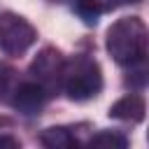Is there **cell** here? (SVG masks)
<instances>
[{
	"mask_svg": "<svg viewBox=\"0 0 149 149\" xmlns=\"http://www.w3.org/2000/svg\"><path fill=\"white\" fill-rule=\"evenodd\" d=\"M107 54L119 65H140L147 56V26L137 16L116 19L105 37Z\"/></svg>",
	"mask_w": 149,
	"mask_h": 149,
	"instance_id": "6da1fadb",
	"label": "cell"
},
{
	"mask_svg": "<svg viewBox=\"0 0 149 149\" xmlns=\"http://www.w3.org/2000/svg\"><path fill=\"white\" fill-rule=\"evenodd\" d=\"M61 88L68 93L72 100H88L95 98L102 88V72L100 65L91 56H74L65 61L63 65V77H61Z\"/></svg>",
	"mask_w": 149,
	"mask_h": 149,
	"instance_id": "7a4b0ae2",
	"label": "cell"
},
{
	"mask_svg": "<svg viewBox=\"0 0 149 149\" xmlns=\"http://www.w3.org/2000/svg\"><path fill=\"white\" fill-rule=\"evenodd\" d=\"M37 40V30L19 14H0V51L9 56L26 54Z\"/></svg>",
	"mask_w": 149,
	"mask_h": 149,
	"instance_id": "3957f363",
	"label": "cell"
},
{
	"mask_svg": "<svg viewBox=\"0 0 149 149\" xmlns=\"http://www.w3.org/2000/svg\"><path fill=\"white\" fill-rule=\"evenodd\" d=\"M63 65H65V58H63L61 51L54 49V47H44L42 51H37L35 61L30 63V74H33V79L47 91V95H54V93L61 88Z\"/></svg>",
	"mask_w": 149,
	"mask_h": 149,
	"instance_id": "277c9868",
	"label": "cell"
},
{
	"mask_svg": "<svg viewBox=\"0 0 149 149\" xmlns=\"http://www.w3.org/2000/svg\"><path fill=\"white\" fill-rule=\"evenodd\" d=\"M44 100H47V91L37 81H23V84L16 86L12 105L23 116H37L42 112V107H44Z\"/></svg>",
	"mask_w": 149,
	"mask_h": 149,
	"instance_id": "5b68a950",
	"label": "cell"
},
{
	"mask_svg": "<svg viewBox=\"0 0 149 149\" xmlns=\"http://www.w3.org/2000/svg\"><path fill=\"white\" fill-rule=\"evenodd\" d=\"M147 114V105L142 100V95L137 93H128L123 98H119L112 107H109V116L119 119V121H128V123H140Z\"/></svg>",
	"mask_w": 149,
	"mask_h": 149,
	"instance_id": "8992f818",
	"label": "cell"
},
{
	"mask_svg": "<svg viewBox=\"0 0 149 149\" xmlns=\"http://www.w3.org/2000/svg\"><path fill=\"white\" fill-rule=\"evenodd\" d=\"M116 5H119L116 0H72V7H74L77 16L86 26H95L98 19L107 12H112Z\"/></svg>",
	"mask_w": 149,
	"mask_h": 149,
	"instance_id": "52a82bcc",
	"label": "cell"
},
{
	"mask_svg": "<svg viewBox=\"0 0 149 149\" xmlns=\"http://www.w3.org/2000/svg\"><path fill=\"white\" fill-rule=\"evenodd\" d=\"M40 142L44 147H49V149H70V147L79 144L70 126H51V128L42 130Z\"/></svg>",
	"mask_w": 149,
	"mask_h": 149,
	"instance_id": "ba28073f",
	"label": "cell"
},
{
	"mask_svg": "<svg viewBox=\"0 0 149 149\" xmlns=\"http://www.w3.org/2000/svg\"><path fill=\"white\" fill-rule=\"evenodd\" d=\"M88 144L91 147H100V149H126L128 140L116 130H98L95 135H91Z\"/></svg>",
	"mask_w": 149,
	"mask_h": 149,
	"instance_id": "9c48e42d",
	"label": "cell"
},
{
	"mask_svg": "<svg viewBox=\"0 0 149 149\" xmlns=\"http://www.w3.org/2000/svg\"><path fill=\"white\" fill-rule=\"evenodd\" d=\"M5 147H9V149H16V147H19V140L2 135V137H0V149H5Z\"/></svg>",
	"mask_w": 149,
	"mask_h": 149,
	"instance_id": "30bf717a",
	"label": "cell"
},
{
	"mask_svg": "<svg viewBox=\"0 0 149 149\" xmlns=\"http://www.w3.org/2000/svg\"><path fill=\"white\" fill-rule=\"evenodd\" d=\"M119 5H135V2H140V0H116Z\"/></svg>",
	"mask_w": 149,
	"mask_h": 149,
	"instance_id": "8fae6325",
	"label": "cell"
},
{
	"mask_svg": "<svg viewBox=\"0 0 149 149\" xmlns=\"http://www.w3.org/2000/svg\"><path fill=\"white\" fill-rule=\"evenodd\" d=\"M47 2H51V5H63V2H68V0H47Z\"/></svg>",
	"mask_w": 149,
	"mask_h": 149,
	"instance_id": "7c38bea8",
	"label": "cell"
}]
</instances>
